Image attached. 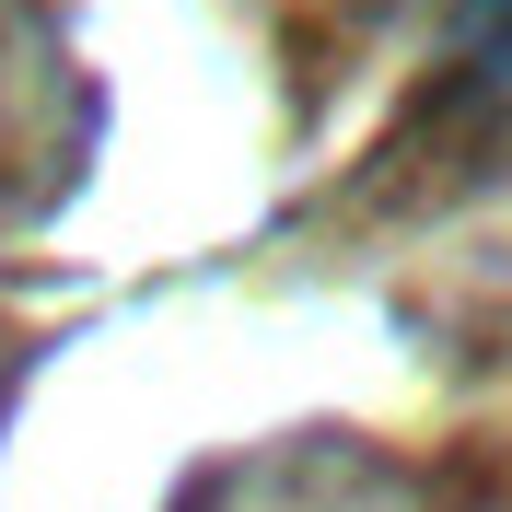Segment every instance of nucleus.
Segmentation results:
<instances>
[{"label": "nucleus", "mask_w": 512, "mask_h": 512, "mask_svg": "<svg viewBox=\"0 0 512 512\" xmlns=\"http://www.w3.org/2000/svg\"><path fill=\"white\" fill-rule=\"evenodd\" d=\"M454 82L466 94H501L512 82V0H454Z\"/></svg>", "instance_id": "1"}]
</instances>
